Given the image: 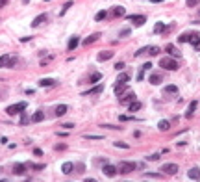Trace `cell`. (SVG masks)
Segmentation results:
<instances>
[{
    "label": "cell",
    "instance_id": "cell-1",
    "mask_svg": "<svg viewBox=\"0 0 200 182\" xmlns=\"http://www.w3.org/2000/svg\"><path fill=\"white\" fill-rule=\"evenodd\" d=\"M160 67L161 69H167V71H176L178 69V61L174 60V58H161Z\"/></svg>",
    "mask_w": 200,
    "mask_h": 182
},
{
    "label": "cell",
    "instance_id": "cell-2",
    "mask_svg": "<svg viewBox=\"0 0 200 182\" xmlns=\"http://www.w3.org/2000/svg\"><path fill=\"white\" fill-rule=\"evenodd\" d=\"M26 106H28V102L11 104V106H8V108H6V113H8V115H17V113H20V112H24V110H26Z\"/></svg>",
    "mask_w": 200,
    "mask_h": 182
},
{
    "label": "cell",
    "instance_id": "cell-3",
    "mask_svg": "<svg viewBox=\"0 0 200 182\" xmlns=\"http://www.w3.org/2000/svg\"><path fill=\"white\" fill-rule=\"evenodd\" d=\"M135 169V163L134 162H120L119 167H117V173L119 175H128V173H132Z\"/></svg>",
    "mask_w": 200,
    "mask_h": 182
},
{
    "label": "cell",
    "instance_id": "cell-4",
    "mask_svg": "<svg viewBox=\"0 0 200 182\" xmlns=\"http://www.w3.org/2000/svg\"><path fill=\"white\" fill-rule=\"evenodd\" d=\"M200 39V36H198V32H189V34H183V36H180L178 37V43H197V41Z\"/></svg>",
    "mask_w": 200,
    "mask_h": 182
},
{
    "label": "cell",
    "instance_id": "cell-5",
    "mask_svg": "<svg viewBox=\"0 0 200 182\" xmlns=\"http://www.w3.org/2000/svg\"><path fill=\"white\" fill-rule=\"evenodd\" d=\"M15 63H17V58L13 56H8V54L0 56V67H13Z\"/></svg>",
    "mask_w": 200,
    "mask_h": 182
},
{
    "label": "cell",
    "instance_id": "cell-6",
    "mask_svg": "<svg viewBox=\"0 0 200 182\" xmlns=\"http://www.w3.org/2000/svg\"><path fill=\"white\" fill-rule=\"evenodd\" d=\"M161 171L165 175H176L178 173V163H163L161 165Z\"/></svg>",
    "mask_w": 200,
    "mask_h": 182
},
{
    "label": "cell",
    "instance_id": "cell-7",
    "mask_svg": "<svg viewBox=\"0 0 200 182\" xmlns=\"http://www.w3.org/2000/svg\"><path fill=\"white\" fill-rule=\"evenodd\" d=\"M132 101H135V93L134 91H124L122 95H120V104H130Z\"/></svg>",
    "mask_w": 200,
    "mask_h": 182
},
{
    "label": "cell",
    "instance_id": "cell-8",
    "mask_svg": "<svg viewBox=\"0 0 200 182\" xmlns=\"http://www.w3.org/2000/svg\"><path fill=\"white\" fill-rule=\"evenodd\" d=\"M46 20H48V15H46V13H41V15H37L35 19L32 20V28H37L41 24H45Z\"/></svg>",
    "mask_w": 200,
    "mask_h": 182
},
{
    "label": "cell",
    "instance_id": "cell-9",
    "mask_svg": "<svg viewBox=\"0 0 200 182\" xmlns=\"http://www.w3.org/2000/svg\"><path fill=\"white\" fill-rule=\"evenodd\" d=\"M102 171H104L106 177H115V175H117V167L111 165V163H106V165L102 167Z\"/></svg>",
    "mask_w": 200,
    "mask_h": 182
},
{
    "label": "cell",
    "instance_id": "cell-10",
    "mask_svg": "<svg viewBox=\"0 0 200 182\" xmlns=\"http://www.w3.org/2000/svg\"><path fill=\"white\" fill-rule=\"evenodd\" d=\"M109 58H113V50H102L97 54V60L98 61H108Z\"/></svg>",
    "mask_w": 200,
    "mask_h": 182
},
{
    "label": "cell",
    "instance_id": "cell-11",
    "mask_svg": "<svg viewBox=\"0 0 200 182\" xmlns=\"http://www.w3.org/2000/svg\"><path fill=\"white\" fill-rule=\"evenodd\" d=\"M187 177H189V180H200V169L198 167H191L187 171Z\"/></svg>",
    "mask_w": 200,
    "mask_h": 182
},
{
    "label": "cell",
    "instance_id": "cell-12",
    "mask_svg": "<svg viewBox=\"0 0 200 182\" xmlns=\"http://www.w3.org/2000/svg\"><path fill=\"white\" fill-rule=\"evenodd\" d=\"M148 82H150L152 85H158V84H161V82H163V74H160V73H154V74H150V76H148Z\"/></svg>",
    "mask_w": 200,
    "mask_h": 182
},
{
    "label": "cell",
    "instance_id": "cell-13",
    "mask_svg": "<svg viewBox=\"0 0 200 182\" xmlns=\"http://www.w3.org/2000/svg\"><path fill=\"white\" fill-rule=\"evenodd\" d=\"M130 20L134 22V26H143L146 22V17L145 15H134V17H130Z\"/></svg>",
    "mask_w": 200,
    "mask_h": 182
},
{
    "label": "cell",
    "instance_id": "cell-14",
    "mask_svg": "<svg viewBox=\"0 0 200 182\" xmlns=\"http://www.w3.org/2000/svg\"><path fill=\"white\" fill-rule=\"evenodd\" d=\"M98 39H100V34H91V36H87V37L83 39V43H82V45L89 47V45H93L95 41H98Z\"/></svg>",
    "mask_w": 200,
    "mask_h": 182
},
{
    "label": "cell",
    "instance_id": "cell-15",
    "mask_svg": "<svg viewBox=\"0 0 200 182\" xmlns=\"http://www.w3.org/2000/svg\"><path fill=\"white\" fill-rule=\"evenodd\" d=\"M58 82L52 80V78H43V80H39V85L41 87H52V85H56Z\"/></svg>",
    "mask_w": 200,
    "mask_h": 182
},
{
    "label": "cell",
    "instance_id": "cell-16",
    "mask_svg": "<svg viewBox=\"0 0 200 182\" xmlns=\"http://www.w3.org/2000/svg\"><path fill=\"white\" fill-rule=\"evenodd\" d=\"M167 52H169L172 58H180V50H178L174 45H169V47H167Z\"/></svg>",
    "mask_w": 200,
    "mask_h": 182
},
{
    "label": "cell",
    "instance_id": "cell-17",
    "mask_svg": "<svg viewBox=\"0 0 200 182\" xmlns=\"http://www.w3.org/2000/svg\"><path fill=\"white\" fill-rule=\"evenodd\" d=\"M126 13V9L122 8V6H115L113 9H111V15H115V17H122Z\"/></svg>",
    "mask_w": 200,
    "mask_h": 182
},
{
    "label": "cell",
    "instance_id": "cell-18",
    "mask_svg": "<svg viewBox=\"0 0 200 182\" xmlns=\"http://www.w3.org/2000/svg\"><path fill=\"white\" fill-rule=\"evenodd\" d=\"M78 45H80V39L74 36V37H71V39H69V45H67V48H69V50H74Z\"/></svg>",
    "mask_w": 200,
    "mask_h": 182
},
{
    "label": "cell",
    "instance_id": "cell-19",
    "mask_svg": "<svg viewBox=\"0 0 200 182\" xmlns=\"http://www.w3.org/2000/svg\"><path fill=\"white\" fill-rule=\"evenodd\" d=\"M13 173H15V175H24V173H26V165H24V163H17V165L13 167Z\"/></svg>",
    "mask_w": 200,
    "mask_h": 182
},
{
    "label": "cell",
    "instance_id": "cell-20",
    "mask_svg": "<svg viewBox=\"0 0 200 182\" xmlns=\"http://www.w3.org/2000/svg\"><path fill=\"white\" fill-rule=\"evenodd\" d=\"M126 87H128V85H124V84H115V89H113V91H115L117 97H120V95L126 91Z\"/></svg>",
    "mask_w": 200,
    "mask_h": 182
},
{
    "label": "cell",
    "instance_id": "cell-21",
    "mask_svg": "<svg viewBox=\"0 0 200 182\" xmlns=\"http://www.w3.org/2000/svg\"><path fill=\"white\" fill-rule=\"evenodd\" d=\"M195 110H197V101H193L191 104H189V110L185 112V117H187V119H191V117H193V112H195Z\"/></svg>",
    "mask_w": 200,
    "mask_h": 182
},
{
    "label": "cell",
    "instance_id": "cell-22",
    "mask_svg": "<svg viewBox=\"0 0 200 182\" xmlns=\"http://www.w3.org/2000/svg\"><path fill=\"white\" fill-rule=\"evenodd\" d=\"M72 169H74V163H72V162H67V163H63V167H61V171H63L65 175H69V173H71Z\"/></svg>",
    "mask_w": 200,
    "mask_h": 182
},
{
    "label": "cell",
    "instance_id": "cell-23",
    "mask_svg": "<svg viewBox=\"0 0 200 182\" xmlns=\"http://www.w3.org/2000/svg\"><path fill=\"white\" fill-rule=\"evenodd\" d=\"M43 119H45V113H43L41 110H37V112L34 113V117H32V121H34V123H41Z\"/></svg>",
    "mask_w": 200,
    "mask_h": 182
},
{
    "label": "cell",
    "instance_id": "cell-24",
    "mask_svg": "<svg viewBox=\"0 0 200 182\" xmlns=\"http://www.w3.org/2000/svg\"><path fill=\"white\" fill-rule=\"evenodd\" d=\"M141 102H137V101H132L130 104H128V108H130V112H137V110H141Z\"/></svg>",
    "mask_w": 200,
    "mask_h": 182
},
{
    "label": "cell",
    "instance_id": "cell-25",
    "mask_svg": "<svg viewBox=\"0 0 200 182\" xmlns=\"http://www.w3.org/2000/svg\"><path fill=\"white\" fill-rule=\"evenodd\" d=\"M67 113V106L65 104H60V106H56V115L61 117V115H65Z\"/></svg>",
    "mask_w": 200,
    "mask_h": 182
},
{
    "label": "cell",
    "instance_id": "cell-26",
    "mask_svg": "<svg viewBox=\"0 0 200 182\" xmlns=\"http://www.w3.org/2000/svg\"><path fill=\"white\" fill-rule=\"evenodd\" d=\"M158 128H160L161 132H167V130L171 128V123H169V121H160V123H158Z\"/></svg>",
    "mask_w": 200,
    "mask_h": 182
},
{
    "label": "cell",
    "instance_id": "cell-27",
    "mask_svg": "<svg viewBox=\"0 0 200 182\" xmlns=\"http://www.w3.org/2000/svg\"><path fill=\"white\" fill-rule=\"evenodd\" d=\"M128 80H130V74L128 73H120L119 78H117V84H126Z\"/></svg>",
    "mask_w": 200,
    "mask_h": 182
},
{
    "label": "cell",
    "instance_id": "cell-28",
    "mask_svg": "<svg viewBox=\"0 0 200 182\" xmlns=\"http://www.w3.org/2000/svg\"><path fill=\"white\" fill-rule=\"evenodd\" d=\"M104 89V85H95L93 89H89V91H83V95H91V93H100Z\"/></svg>",
    "mask_w": 200,
    "mask_h": 182
},
{
    "label": "cell",
    "instance_id": "cell-29",
    "mask_svg": "<svg viewBox=\"0 0 200 182\" xmlns=\"http://www.w3.org/2000/svg\"><path fill=\"white\" fill-rule=\"evenodd\" d=\"M72 4H74L72 0H69V2H65V4H63V9H61V11H60V15H65V13H67V9H69V8H71Z\"/></svg>",
    "mask_w": 200,
    "mask_h": 182
},
{
    "label": "cell",
    "instance_id": "cell-30",
    "mask_svg": "<svg viewBox=\"0 0 200 182\" xmlns=\"http://www.w3.org/2000/svg\"><path fill=\"white\" fill-rule=\"evenodd\" d=\"M106 17H108V11L102 9V11H98V13L95 15V20H102V19H106Z\"/></svg>",
    "mask_w": 200,
    "mask_h": 182
},
{
    "label": "cell",
    "instance_id": "cell-31",
    "mask_svg": "<svg viewBox=\"0 0 200 182\" xmlns=\"http://www.w3.org/2000/svg\"><path fill=\"white\" fill-rule=\"evenodd\" d=\"M102 78V73H93L91 76H89V82H98Z\"/></svg>",
    "mask_w": 200,
    "mask_h": 182
},
{
    "label": "cell",
    "instance_id": "cell-32",
    "mask_svg": "<svg viewBox=\"0 0 200 182\" xmlns=\"http://www.w3.org/2000/svg\"><path fill=\"white\" fill-rule=\"evenodd\" d=\"M165 91H167V93H178V87H176L174 84H171V85L165 87Z\"/></svg>",
    "mask_w": 200,
    "mask_h": 182
},
{
    "label": "cell",
    "instance_id": "cell-33",
    "mask_svg": "<svg viewBox=\"0 0 200 182\" xmlns=\"http://www.w3.org/2000/svg\"><path fill=\"white\" fill-rule=\"evenodd\" d=\"M163 30H165V24H163V22H158V24L154 26V32H156V34H161Z\"/></svg>",
    "mask_w": 200,
    "mask_h": 182
},
{
    "label": "cell",
    "instance_id": "cell-34",
    "mask_svg": "<svg viewBox=\"0 0 200 182\" xmlns=\"http://www.w3.org/2000/svg\"><path fill=\"white\" fill-rule=\"evenodd\" d=\"M100 126H102V128H109V130H120V126H117V124H104V123H102Z\"/></svg>",
    "mask_w": 200,
    "mask_h": 182
},
{
    "label": "cell",
    "instance_id": "cell-35",
    "mask_svg": "<svg viewBox=\"0 0 200 182\" xmlns=\"http://www.w3.org/2000/svg\"><path fill=\"white\" fill-rule=\"evenodd\" d=\"M145 177H148V179H163L160 173H145Z\"/></svg>",
    "mask_w": 200,
    "mask_h": 182
},
{
    "label": "cell",
    "instance_id": "cell-36",
    "mask_svg": "<svg viewBox=\"0 0 200 182\" xmlns=\"http://www.w3.org/2000/svg\"><path fill=\"white\" fill-rule=\"evenodd\" d=\"M115 147H117V149H130L128 143H124V141H115Z\"/></svg>",
    "mask_w": 200,
    "mask_h": 182
},
{
    "label": "cell",
    "instance_id": "cell-37",
    "mask_svg": "<svg viewBox=\"0 0 200 182\" xmlns=\"http://www.w3.org/2000/svg\"><path fill=\"white\" fill-rule=\"evenodd\" d=\"M148 52H150V56H158V54H160V48H158V47H152Z\"/></svg>",
    "mask_w": 200,
    "mask_h": 182
},
{
    "label": "cell",
    "instance_id": "cell-38",
    "mask_svg": "<svg viewBox=\"0 0 200 182\" xmlns=\"http://www.w3.org/2000/svg\"><path fill=\"white\" fill-rule=\"evenodd\" d=\"M150 69H152V63H150V61L143 63V67H141V71H150Z\"/></svg>",
    "mask_w": 200,
    "mask_h": 182
},
{
    "label": "cell",
    "instance_id": "cell-39",
    "mask_svg": "<svg viewBox=\"0 0 200 182\" xmlns=\"http://www.w3.org/2000/svg\"><path fill=\"white\" fill-rule=\"evenodd\" d=\"M130 119H135V117H130V115H119V121H130Z\"/></svg>",
    "mask_w": 200,
    "mask_h": 182
},
{
    "label": "cell",
    "instance_id": "cell-40",
    "mask_svg": "<svg viewBox=\"0 0 200 182\" xmlns=\"http://www.w3.org/2000/svg\"><path fill=\"white\" fill-rule=\"evenodd\" d=\"M54 149H56V151H65V149H67V145H65V143H60V145H56Z\"/></svg>",
    "mask_w": 200,
    "mask_h": 182
},
{
    "label": "cell",
    "instance_id": "cell-41",
    "mask_svg": "<svg viewBox=\"0 0 200 182\" xmlns=\"http://www.w3.org/2000/svg\"><path fill=\"white\" fill-rule=\"evenodd\" d=\"M185 4H187L189 8H193V6H197V4H198V0H187Z\"/></svg>",
    "mask_w": 200,
    "mask_h": 182
},
{
    "label": "cell",
    "instance_id": "cell-42",
    "mask_svg": "<svg viewBox=\"0 0 200 182\" xmlns=\"http://www.w3.org/2000/svg\"><path fill=\"white\" fill-rule=\"evenodd\" d=\"M119 36H120V37H126V36H130V28H126V30H122V32H120Z\"/></svg>",
    "mask_w": 200,
    "mask_h": 182
},
{
    "label": "cell",
    "instance_id": "cell-43",
    "mask_svg": "<svg viewBox=\"0 0 200 182\" xmlns=\"http://www.w3.org/2000/svg\"><path fill=\"white\" fill-rule=\"evenodd\" d=\"M85 140H102V136H83Z\"/></svg>",
    "mask_w": 200,
    "mask_h": 182
},
{
    "label": "cell",
    "instance_id": "cell-44",
    "mask_svg": "<svg viewBox=\"0 0 200 182\" xmlns=\"http://www.w3.org/2000/svg\"><path fill=\"white\" fill-rule=\"evenodd\" d=\"M122 67H124V63H122V61H119V63H115V69H117V71H119V69H122Z\"/></svg>",
    "mask_w": 200,
    "mask_h": 182
},
{
    "label": "cell",
    "instance_id": "cell-45",
    "mask_svg": "<svg viewBox=\"0 0 200 182\" xmlns=\"http://www.w3.org/2000/svg\"><path fill=\"white\" fill-rule=\"evenodd\" d=\"M34 154H35V156H41V154H43V151H41V149H34Z\"/></svg>",
    "mask_w": 200,
    "mask_h": 182
},
{
    "label": "cell",
    "instance_id": "cell-46",
    "mask_svg": "<svg viewBox=\"0 0 200 182\" xmlns=\"http://www.w3.org/2000/svg\"><path fill=\"white\" fill-rule=\"evenodd\" d=\"M63 128H74V124H72V123H65Z\"/></svg>",
    "mask_w": 200,
    "mask_h": 182
},
{
    "label": "cell",
    "instance_id": "cell-47",
    "mask_svg": "<svg viewBox=\"0 0 200 182\" xmlns=\"http://www.w3.org/2000/svg\"><path fill=\"white\" fill-rule=\"evenodd\" d=\"M8 2H9V0H0V8H4V6H6Z\"/></svg>",
    "mask_w": 200,
    "mask_h": 182
},
{
    "label": "cell",
    "instance_id": "cell-48",
    "mask_svg": "<svg viewBox=\"0 0 200 182\" xmlns=\"http://www.w3.org/2000/svg\"><path fill=\"white\" fill-rule=\"evenodd\" d=\"M193 45H195V48H197V50H200V39L197 41V43H193Z\"/></svg>",
    "mask_w": 200,
    "mask_h": 182
}]
</instances>
